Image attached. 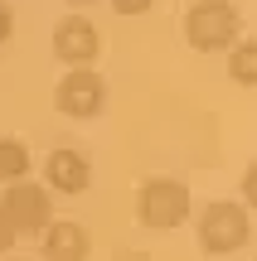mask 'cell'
Instances as JSON below:
<instances>
[{
	"label": "cell",
	"mask_w": 257,
	"mask_h": 261,
	"mask_svg": "<svg viewBox=\"0 0 257 261\" xmlns=\"http://www.w3.org/2000/svg\"><path fill=\"white\" fill-rule=\"evenodd\" d=\"M238 10L228 0H194L190 15H184V44L199 48V54H219V48H233L238 44Z\"/></svg>",
	"instance_id": "cell-1"
},
{
	"label": "cell",
	"mask_w": 257,
	"mask_h": 261,
	"mask_svg": "<svg viewBox=\"0 0 257 261\" xmlns=\"http://www.w3.org/2000/svg\"><path fill=\"white\" fill-rule=\"evenodd\" d=\"M190 189L180 184V179H146L141 194H136V218H141V227H151V232H165V227H180L184 218H190Z\"/></svg>",
	"instance_id": "cell-2"
},
{
	"label": "cell",
	"mask_w": 257,
	"mask_h": 261,
	"mask_svg": "<svg viewBox=\"0 0 257 261\" xmlns=\"http://www.w3.org/2000/svg\"><path fill=\"white\" fill-rule=\"evenodd\" d=\"M248 237H252L248 203H228V198H219V203H209L199 213V247L209 256L238 252V247H248Z\"/></svg>",
	"instance_id": "cell-3"
},
{
	"label": "cell",
	"mask_w": 257,
	"mask_h": 261,
	"mask_svg": "<svg viewBox=\"0 0 257 261\" xmlns=\"http://www.w3.org/2000/svg\"><path fill=\"white\" fill-rule=\"evenodd\" d=\"M0 208H5L10 227H15V237L44 232V227L54 223V198H49V189H44V184H29V179H19V184H5V198H0Z\"/></svg>",
	"instance_id": "cell-4"
},
{
	"label": "cell",
	"mask_w": 257,
	"mask_h": 261,
	"mask_svg": "<svg viewBox=\"0 0 257 261\" xmlns=\"http://www.w3.org/2000/svg\"><path fill=\"white\" fill-rule=\"evenodd\" d=\"M54 102H58V112H63V116H73V121H87V116L102 112V102H107V83L92 73V68H73L68 77H58Z\"/></svg>",
	"instance_id": "cell-5"
},
{
	"label": "cell",
	"mask_w": 257,
	"mask_h": 261,
	"mask_svg": "<svg viewBox=\"0 0 257 261\" xmlns=\"http://www.w3.org/2000/svg\"><path fill=\"white\" fill-rule=\"evenodd\" d=\"M54 54L63 58L68 68H87L97 54H102V34H97V24L87 15L58 19V29H54Z\"/></svg>",
	"instance_id": "cell-6"
},
{
	"label": "cell",
	"mask_w": 257,
	"mask_h": 261,
	"mask_svg": "<svg viewBox=\"0 0 257 261\" xmlns=\"http://www.w3.org/2000/svg\"><path fill=\"white\" fill-rule=\"evenodd\" d=\"M44 179L58 194H83V189L92 184V165H87L83 150H54V155L44 160Z\"/></svg>",
	"instance_id": "cell-7"
},
{
	"label": "cell",
	"mask_w": 257,
	"mask_h": 261,
	"mask_svg": "<svg viewBox=\"0 0 257 261\" xmlns=\"http://www.w3.org/2000/svg\"><path fill=\"white\" fill-rule=\"evenodd\" d=\"M92 237L83 223H49L44 227V261H87Z\"/></svg>",
	"instance_id": "cell-8"
},
{
	"label": "cell",
	"mask_w": 257,
	"mask_h": 261,
	"mask_svg": "<svg viewBox=\"0 0 257 261\" xmlns=\"http://www.w3.org/2000/svg\"><path fill=\"white\" fill-rule=\"evenodd\" d=\"M29 174V145L19 136H5L0 140V184H19Z\"/></svg>",
	"instance_id": "cell-9"
},
{
	"label": "cell",
	"mask_w": 257,
	"mask_h": 261,
	"mask_svg": "<svg viewBox=\"0 0 257 261\" xmlns=\"http://www.w3.org/2000/svg\"><path fill=\"white\" fill-rule=\"evenodd\" d=\"M228 77L238 87H257V39H243L228 48Z\"/></svg>",
	"instance_id": "cell-10"
},
{
	"label": "cell",
	"mask_w": 257,
	"mask_h": 261,
	"mask_svg": "<svg viewBox=\"0 0 257 261\" xmlns=\"http://www.w3.org/2000/svg\"><path fill=\"white\" fill-rule=\"evenodd\" d=\"M151 5H155V0H112V10H116V15H146Z\"/></svg>",
	"instance_id": "cell-11"
},
{
	"label": "cell",
	"mask_w": 257,
	"mask_h": 261,
	"mask_svg": "<svg viewBox=\"0 0 257 261\" xmlns=\"http://www.w3.org/2000/svg\"><path fill=\"white\" fill-rule=\"evenodd\" d=\"M243 198H248V203L257 208V160L248 165V174H243Z\"/></svg>",
	"instance_id": "cell-12"
},
{
	"label": "cell",
	"mask_w": 257,
	"mask_h": 261,
	"mask_svg": "<svg viewBox=\"0 0 257 261\" xmlns=\"http://www.w3.org/2000/svg\"><path fill=\"white\" fill-rule=\"evenodd\" d=\"M10 247H15V227H10L5 208H0V252H10Z\"/></svg>",
	"instance_id": "cell-13"
},
{
	"label": "cell",
	"mask_w": 257,
	"mask_h": 261,
	"mask_svg": "<svg viewBox=\"0 0 257 261\" xmlns=\"http://www.w3.org/2000/svg\"><path fill=\"white\" fill-rule=\"evenodd\" d=\"M10 29H15V15H10V5H5V0H0V44H5V39H10Z\"/></svg>",
	"instance_id": "cell-14"
},
{
	"label": "cell",
	"mask_w": 257,
	"mask_h": 261,
	"mask_svg": "<svg viewBox=\"0 0 257 261\" xmlns=\"http://www.w3.org/2000/svg\"><path fill=\"white\" fill-rule=\"evenodd\" d=\"M68 5H87V0H68Z\"/></svg>",
	"instance_id": "cell-15"
}]
</instances>
